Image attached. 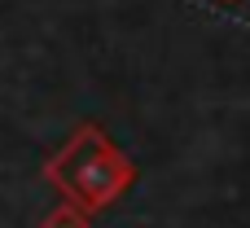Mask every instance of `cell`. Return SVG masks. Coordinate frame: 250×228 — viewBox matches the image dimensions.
<instances>
[{
  "mask_svg": "<svg viewBox=\"0 0 250 228\" xmlns=\"http://www.w3.org/2000/svg\"><path fill=\"white\" fill-rule=\"evenodd\" d=\"M44 180L66 202H75L83 211H101L127 189L132 163L110 145V136L97 123H79L75 136L44 163Z\"/></svg>",
  "mask_w": 250,
  "mask_h": 228,
  "instance_id": "obj_1",
  "label": "cell"
},
{
  "mask_svg": "<svg viewBox=\"0 0 250 228\" xmlns=\"http://www.w3.org/2000/svg\"><path fill=\"white\" fill-rule=\"evenodd\" d=\"M40 228H88V211L75 207V202H62L40 220Z\"/></svg>",
  "mask_w": 250,
  "mask_h": 228,
  "instance_id": "obj_2",
  "label": "cell"
}]
</instances>
